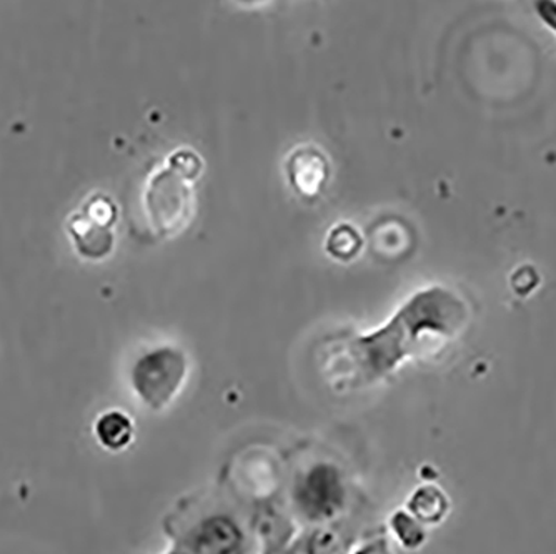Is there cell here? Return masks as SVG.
Returning <instances> with one entry per match:
<instances>
[{
    "label": "cell",
    "mask_w": 556,
    "mask_h": 554,
    "mask_svg": "<svg viewBox=\"0 0 556 554\" xmlns=\"http://www.w3.org/2000/svg\"><path fill=\"white\" fill-rule=\"evenodd\" d=\"M468 322L467 303L445 287H428L403 303L383 327L336 338L321 362L325 383L336 393L367 390L437 343L453 340Z\"/></svg>",
    "instance_id": "cell-1"
},
{
    "label": "cell",
    "mask_w": 556,
    "mask_h": 554,
    "mask_svg": "<svg viewBox=\"0 0 556 554\" xmlns=\"http://www.w3.org/2000/svg\"><path fill=\"white\" fill-rule=\"evenodd\" d=\"M168 528L164 554H258L249 521L217 501L187 506Z\"/></svg>",
    "instance_id": "cell-2"
},
{
    "label": "cell",
    "mask_w": 556,
    "mask_h": 554,
    "mask_svg": "<svg viewBox=\"0 0 556 554\" xmlns=\"http://www.w3.org/2000/svg\"><path fill=\"white\" fill-rule=\"evenodd\" d=\"M352 501V481L342 463L320 456L293 473L287 509L300 528H314L345 519Z\"/></svg>",
    "instance_id": "cell-3"
},
{
    "label": "cell",
    "mask_w": 556,
    "mask_h": 554,
    "mask_svg": "<svg viewBox=\"0 0 556 554\" xmlns=\"http://www.w3.org/2000/svg\"><path fill=\"white\" fill-rule=\"evenodd\" d=\"M190 374L186 350L164 343L136 356L129 369L130 391L150 413H164L177 402Z\"/></svg>",
    "instance_id": "cell-4"
},
{
    "label": "cell",
    "mask_w": 556,
    "mask_h": 554,
    "mask_svg": "<svg viewBox=\"0 0 556 554\" xmlns=\"http://www.w3.org/2000/svg\"><path fill=\"white\" fill-rule=\"evenodd\" d=\"M189 178L170 165L150 178L146 189V212L150 225L161 237L179 234L192 217L193 190Z\"/></svg>",
    "instance_id": "cell-5"
},
{
    "label": "cell",
    "mask_w": 556,
    "mask_h": 554,
    "mask_svg": "<svg viewBox=\"0 0 556 554\" xmlns=\"http://www.w3.org/2000/svg\"><path fill=\"white\" fill-rule=\"evenodd\" d=\"M112 218H114V206L105 205L104 200L80 217V222L72 225L75 245L84 256L99 260L111 252L114 245V235L111 231V224L114 222Z\"/></svg>",
    "instance_id": "cell-6"
},
{
    "label": "cell",
    "mask_w": 556,
    "mask_h": 554,
    "mask_svg": "<svg viewBox=\"0 0 556 554\" xmlns=\"http://www.w3.org/2000/svg\"><path fill=\"white\" fill-rule=\"evenodd\" d=\"M93 438L104 452L117 455L132 446L137 437V425L129 413L121 408H109L93 421Z\"/></svg>",
    "instance_id": "cell-7"
},
{
    "label": "cell",
    "mask_w": 556,
    "mask_h": 554,
    "mask_svg": "<svg viewBox=\"0 0 556 554\" xmlns=\"http://www.w3.org/2000/svg\"><path fill=\"white\" fill-rule=\"evenodd\" d=\"M290 181L302 196L314 197L320 193L327 184L328 162L320 150L314 147H302L290 155L287 165Z\"/></svg>",
    "instance_id": "cell-8"
},
{
    "label": "cell",
    "mask_w": 556,
    "mask_h": 554,
    "mask_svg": "<svg viewBox=\"0 0 556 554\" xmlns=\"http://www.w3.org/2000/svg\"><path fill=\"white\" fill-rule=\"evenodd\" d=\"M342 521L332 525L300 528L293 541V554H349L358 543L342 528Z\"/></svg>",
    "instance_id": "cell-9"
},
{
    "label": "cell",
    "mask_w": 556,
    "mask_h": 554,
    "mask_svg": "<svg viewBox=\"0 0 556 554\" xmlns=\"http://www.w3.org/2000/svg\"><path fill=\"white\" fill-rule=\"evenodd\" d=\"M448 496L445 491L428 483L415 488L405 505V509L427 528L440 525L448 515Z\"/></svg>",
    "instance_id": "cell-10"
},
{
    "label": "cell",
    "mask_w": 556,
    "mask_h": 554,
    "mask_svg": "<svg viewBox=\"0 0 556 554\" xmlns=\"http://www.w3.org/2000/svg\"><path fill=\"white\" fill-rule=\"evenodd\" d=\"M390 540L395 541L402 550L418 551L427 543L428 528L421 525L415 516L405 508L395 509L390 515L389 522Z\"/></svg>",
    "instance_id": "cell-11"
},
{
    "label": "cell",
    "mask_w": 556,
    "mask_h": 554,
    "mask_svg": "<svg viewBox=\"0 0 556 554\" xmlns=\"http://www.w3.org/2000/svg\"><path fill=\"white\" fill-rule=\"evenodd\" d=\"M327 247L328 252L332 255L339 256V259H349L361 249V237L349 225H340L336 230L330 231Z\"/></svg>",
    "instance_id": "cell-12"
},
{
    "label": "cell",
    "mask_w": 556,
    "mask_h": 554,
    "mask_svg": "<svg viewBox=\"0 0 556 554\" xmlns=\"http://www.w3.org/2000/svg\"><path fill=\"white\" fill-rule=\"evenodd\" d=\"M168 165H170L174 171L179 172L180 175H184V177L189 178L190 181L199 177L200 168H202L200 156L197 155L195 152H192V150L175 152L174 155L170 156Z\"/></svg>",
    "instance_id": "cell-13"
},
{
    "label": "cell",
    "mask_w": 556,
    "mask_h": 554,
    "mask_svg": "<svg viewBox=\"0 0 556 554\" xmlns=\"http://www.w3.org/2000/svg\"><path fill=\"white\" fill-rule=\"evenodd\" d=\"M349 554H395L389 534L378 533L364 538L352 547Z\"/></svg>",
    "instance_id": "cell-14"
},
{
    "label": "cell",
    "mask_w": 556,
    "mask_h": 554,
    "mask_svg": "<svg viewBox=\"0 0 556 554\" xmlns=\"http://www.w3.org/2000/svg\"><path fill=\"white\" fill-rule=\"evenodd\" d=\"M539 12L545 24H548L556 33V4L555 2H543L539 4Z\"/></svg>",
    "instance_id": "cell-15"
}]
</instances>
